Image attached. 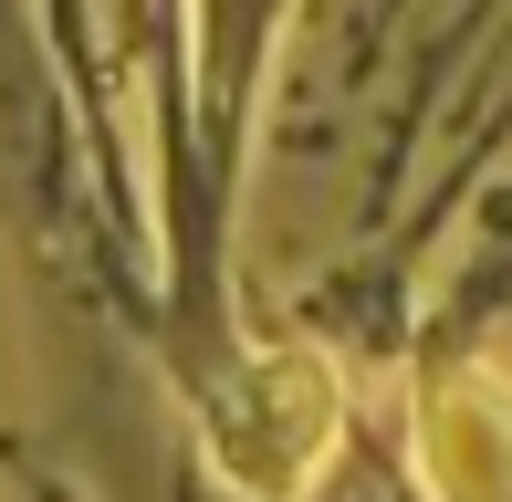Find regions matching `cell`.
Instances as JSON below:
<instances>
[{
  "label": "cell",
  "mask_w": 512,
  "mask_h": 502,
  "mask_svg": "<svg viewBox=\"0 0 512 502\" xmlns=\"http://www.w3.org/2000/svg\"><path fill=\"white\" fill-rule=\"evenodd\" d=\"M429 492L439 502H512V398L502 387H439L429 398Z\"/></svg>",
  "instance_id": "obj_1"
},
{
  "label": "cell",
  "mask_w": 512,
  "mask_h": 502,
  "mask_svg": "<svg viewBox=\"0 0 512 502\" xmlns=\"http://www.w3.org/2000/svg\"><path fill=\"white\" fill-rule=\"evenodd\" d=\"M241 419H262L272 440H251L241 450V471L251 482H293V471L324 450V429H335V398H324V367H304V356H283L272 377H251V398H241Z\"/></svg>",
  "instance_id": "obj_2"
}]
</instances>
